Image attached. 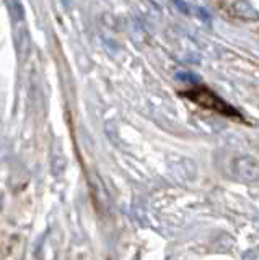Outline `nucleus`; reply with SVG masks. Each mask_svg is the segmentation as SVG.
I'll return each instance as SVG.
<instances>
[{
    "instance_id": "obj_1",
    "label": "nucleus",
    "mask_w": 259,
    "mask_h": 260,
    "mask_svg": "<svg viewBox=\"0 0 259 260\" xmlns=\"http://www.w3.org/2000/svg\"><path fill=\"white\" fill-rule=\"evenodd\" d=\"M233 174L245 182L257 181V161L253 156L237 158L233 161Z\"/></svg>"
},
{
    "instance_id": "obj_4",
    "label": "nucleus",
    "mask_w": 259,
    "mask_h": 260,
    "mask_svg": "<svg viewBox=\"0 0 259 260\" xmlns=\"http://www.w3.org/2000/svg\"><path fill=\"white\" fill-rule=\"evenodd\" d=\"M12 8H13V16H15V21H21L23 20V7L20 5L18 0H13L12 2Z\"/></svg>"
},
{
    "instance_id": "obj_2",
    "label": "nucleus",
    "mask_w": 259,
    "mask_h": 260,
    "mask_svg": "<svg viewBox=\"0 0 259 260\" xmlns=\"http://www.w3.org/2000/svg\"><path fill=\"white\" fill-rule=\"evenodd\" d=\"M233 10V15L237 16V18H241V20H257V12L256 8L251 5L246 0H237V2L233 4L232 7Z\"/></svg>"
},
{
    "instance_id": "obj_3",
    "label": "nucleus",
    "mask_w": 259,
    "mask_h": 260,
    "mask_svg": "<svg viewBox=\"0 0 259 260\" xmlns=\"http://www.w3.org/2000/svg\"><path fill=\"white\" fill-rule=\"evenodd\" d=\"M15 46H17L18 54H25L30 49V32L25 26H21L15 32Z\"/></svg>"
}]
</instances>
